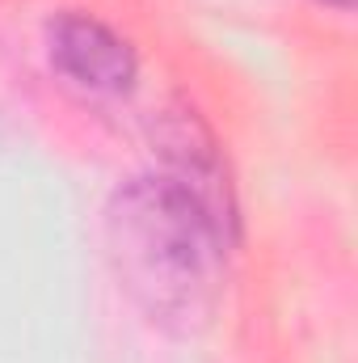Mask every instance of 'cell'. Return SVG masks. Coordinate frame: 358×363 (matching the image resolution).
<instances>
[{
    "label": "cell",
    "instance_id": "1",
    "mask_svg": "<svg viewBox=\"0 0 358 363\" xmlns=\"http://www.w3.org/2000/svg\"><path fill=\"white\" fill-rule=\"evenodd\" d=\"M105 245L122 291L161 330L194 334L224 291L236 233L161 169L139 174L110 199Z\"/></svg>",
    "mask_w": 358,
    "mask_h": 363
},
{
    "label": "cell",
    "instance_id": "2",
    "mask_svg": "<svg viewBox=\"0 0 358 363\" xmlns=\"http://www.w3.org/2000/svg\"><path fill=\"white\" fill-rule=\"evenodd\" d=\"M47 60L64 77V85H72L85 97H122L135 89V77H139L135 47L114 26H105L101 17L81 13V9L51 17Z\"/></svg>",
    "mask_w": 358,
    "mask_h": 363
},
{
    "label": "cell",
    "instance_id": "3",
    "mask_svg": "<svg viewBox=\"0 0 358 363\" xmlns=\"http://www.w3.org/2000/svg\"><path fill=\"white\" fill-rule=\"evenodd\" d=\"M156 152H161V174L173 178L194 194L224 228L236 233V194H232V178L224 165V152L211 135V127L194 114V110H169L161 118L156 131Z\"/></svg>",
    "mask_w": 358,
    "mask_h": 363
},
{
    "label": "cell",
    "instance_id": "4",
    "mask_svg": "<svg viewBox=\"0 0 358 363\" xmlns=\"http://www.w3.org/2000/svg\"><path fill=\"white\" fill-rule=\"evenodd\" d=\"M321 4H329V9H337V13H350L354 0H321Z\"/></svg>",
    "mask_w": 358,
    "mask_h": 363
}]
</instances>
